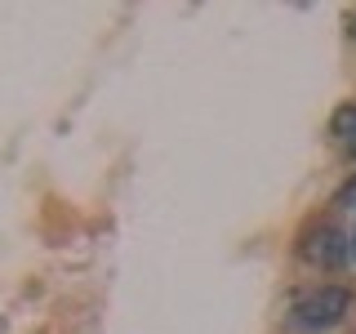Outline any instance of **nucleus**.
I'll return each instance as SVG.
<instances>
[{
    "mask_svg": "<svg viewBox=\"0 0 356 334\" xmlns=\"http://www.w3.org/2000/svg\"><path fill=\"white\" fill-rule=\"evenodd\" d=\"M352 196H356V187H352Z\"/></svg>",
    "mask_w": 356,
    "mask_h": 334,
    "instance_id": "obj_6",
    "label": "nucleus"
},
{
    "mask_svg": "<svg viewBox=\"0 0 356 334\" xmlns=\"http://www.w3.org/2000/svg\"><path fill=\"white\" fill-rule=\"evenodd\" d=\"M334 134H339V138H348V148L356 152V107H343L339 116H334Z\"/></svg>",
    "mask_w": 356,
    "mask_h": 334,
    "instance_id": "obj_3",
    "label": "nucleus"
},
{
    "mask_svg": "<svg viewBox=\"0 0 356 334\" xmlns=\"http://www.w3.org/2000/svg\"><path fill=\"white\" fill-rule=\"evenodd\" d=\"M303 259L312 267H343L352 259V237H343L334 223H321V228H312L307 232V241H303Z\"/></svg>",
    "mask_w": 356,
    "mask_h": 334,
    "instance_id": "obj_2",
    "label": "nucleus"
},
{
    "mask_svg": "<svg viewBox=\"0 0 356 334\" xmlns=\"http://www.w3.org/2000/svg\"><path fill=\"white\" fill-rule=\"evenodd\" d=\"M352 312V294L343 285H316L307 289L303 299L289 312V326L294 330H307V334H321V330H334L343 326V317Z\"/></svg>",
    "mask_w": 356,
    "mask_h": 334,
    "instance_id": "obj_1",
    "label": "nucleus"
},
{
    "mask_svg": "<svg viewBox=\"0 0 356 334\" xmlns=\"http://www.w3.org/2000/svg\"><path fill=\"white\" fill-rule=\"evenodd\" d=\"M352 259H356V232H352Z\"/></svg>",
    "mask_w": 356,
    "mask_h": 334,
    "instance_id": "obj_4",
    "label": "nucleus"
},
{
    "mask_svg": "<svg viewBox=\"0 0 356 334\" xmlns=\"http://www.w3.org/2000/svg\"><path fill=\"white\" fill-rule=\"evenodd\" d=\"M352 36H356V14H352Z\"/></svg>",
    "mask_w": 356,
    "mask_h": 334,
    "instance_id": "obj_5",
    "label": "nucleus"
}]
</instances>
